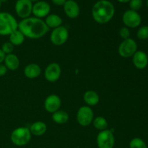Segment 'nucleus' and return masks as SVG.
<instances>
[{
	"label": "nucleus",
	"instance_id": "obj_1",
	"mask_svg": "<svg viewBox=\"0 0 148 148\" xmlns=\"http://www.w3.org/2000/svg\"><path fill=\"white\" fill-rule=\"evenodd\" d=\"M18 30L25 37L33 39L42 38L49 31L44 20L36 17L23 19L18 23Z\"/></svg>",
	"mask_w": 148,
	"mask_h": 148
},
{
	"label": "nucleus",
	"instance_id": "obj_2",
	"mask_svg": "<svg viewBox=\"0 0 148 148\" xmlns=\"http://www.w3.org/2000/svg\"><path fill=\"white\" fill-rule=\"evenodd\" d=\"M92 17L96 23L106 24L111 21L115 14V7L108 0H98L92 6Z\"/></svg>",
	"mask_w": 148,
	"mask_h": 148
},
{
	"label": "nucleus",
	"instance_id": "obj_3",
	"mask_svg": "<svg viewBox=\"0 0 148 148\" xmlns=\"http://www.w3.org/2000/svg\"><path fill=\"white\" fill-rule=\"evenodd\" d=\"M18 29V23L15 17L9 12H0V36H10Z\"/></svg>",
	"mask_w": 148,
	"mask_h": 148
},
{
	"label": "nucleus",
	"instance_id": "obj_4",
	"mask_svg": "<svg viewBox=\"0 0 148 148\" xmlns=\"http://www.w3.org/2000/svg\"><path fill=\"white\" fill-rule=\"evenodd\" d=\"M31 133L27 127H18L12 132L10 140L16 146L26 145L31 139Z\"/></svg>",
	"mask_w": 148,
	"mask_h": 148
},
{
	"label": "nucleus",
	"instance_id": "obj_5",
	"mask_svg": "<svg viewBox=\"0 0 148 148\" xmlns=\"http://www.w3.org/2000/svg\"><path fill=\"white\" fill-rule=\"evenodd\" d=\"M137 51V43L133 38H129L120 43L118 49L119 54L123 58H130Z\"/></svg>",
	"mask_w": 148,
	"mask_h": 148
},
{
	"label": "nucleus",
	"instance_id": "obj_6",
	"mask_svg": "<svg viewBox=\"0 0 148 148\" xmlns=\"http://www.w3.org/2000/svg\"><path fill=\"white\" fill-rule=\"evenodd\" d=\"M96 143L98 148H114L115 138L112 131L106 130L100 132L97 135Z\"/></svg>",
	"mask_w": 148,
	"mask_h": 148
},
{
	"label": "nucleus",
	"instance_id": "obj_7",
	"mask_svg": "<svg viewBox=\"0 0 148 148\" xmlns=\"http://www.w3.org/2000/svg\"><path fill=\"white\" fill-rule=\"evenodd\" d=\"M122 21L125 27L128 28H136L142 23V17L138 12L128 10L122 15Z\"/></svg>",
	"mask_w": 148,
	"mask_h": 148
},
{
	"label": "nucleus",
	"instance_id": "obj_8",
	"mask_svg": "<svg viewBox=\"0 0 148 148\" xmlns=\"http://www.w3.org/2000/svg\"><path fill=\"white\" fill-rule=\"evenodd\" d=\"M69 38V32L66 27L61 25L52 30L50 40L55 46H62L64 44Z\"/></svg>",
	"mask_w": 148,
	"mask_h": 148
},
{
	"label": "nucleus",
	"instance_id": "obj_9",
	"mask_svg": "<svg viewBox=\"0 0 148 148\" xmlns=\"http://www.w3.org/2000/svg\"><path fill=\"white\" fill-rule=\"evenodd\" d=\"M94 114L90 106H84L78 109L77 113V121L82 127H88L93 121Z\"/></svg>",
	"mask_w": 148,
	"mask_h": 148
},
{
	"label": "nucleus",
	"instance_id": "obj_10",
	"mask_svg": "<svg viewBox=\"0 0 148 148\" xmlns=\"http://www.w3.org/2000/svg\"><path fill=\"white\" fill-rule=\"evenodd\" d=\"M33 5L30 0H17L14 5L16 14L22 20L27 18L32 14Z\"/></svg>",
	"mask_w": 148,
	"mask_h": 148
},
{
	"label": "nucleus",
	"instance_id": "obj_11",
	"mask_svg": "<svg viewBox=\"0 0 148 148\" xmlns=\"http://www.w3.org/2000/svg\"><path fill=\"white\" fill-rule=\"evenodd\" d=\"M61 74H62V69L59 64L52 62L46 66L44 76L48 82H55L59 79Z\"/></svg>",
	"mask_w": 148,
	"mask_h": 148
},
{
	"label": "nucleus",
	"instance_id": "obj_12",
	"mask_svg": "<svg viewBox=\"0 0 148 148\" xmlns=\"http://www.w3.org/2000/svg\"><path fill=\"white\" fill-rule=\"evenodd\" d=\"M51 12V5L46 1H38L33 5L32 14L38 18L47 17Z\"/></svg>",
	"mask_w": 148,
	"mask_h": 148
},
{
	"label": "nucleus",
	"instance_id": "obj_13",
	"mask_svg": "<svg viewBox=\"0 0 148 148\" xmlns=\"http://www.w3.org/2000/svg\"><path fill=\"white\" fill-rule=\"evenodd\" d=\"M62 105V101L60 98L56 95H50L46 98L44 101V108L47 112L53 113L56 112L60 108Z\"/></svg>",
	"mask_w": 148,
	"mask_h": 148
},
{
	"label": "nucleus",
	"instance_id": "obj_14",
	"mask_svg": "<svg viewBox=\"0 0 148 148\" xmlns=\"http://www.w3.org/2000/svg\"><path fill=\"white\" fill-rule=\"evenodd\" d=\"M63 7L65 14L69 18L75 19L79 16L80 9L79 4L75 0H66Z\"/></svg>",
	"mask_w": 148,
	"mask_h": 148
},
{
	"label": "nucleus",
	"instance_id": "obj_15",
	"mask_svg": "<svg viewBox=\"0 0 148 148\" xmlns=\"http://www.w3.org/2000/svg\"><path fill=\"white\" fill-rule=\"evenodd\" d=\"M133 64L137 69H144L148 65V56L143 51H137L132 56Z\"/></svg>",
	"mask_w": 148,
	"mask_h": 148
},
{
	"label": "nucleus",
	"instance_id": "obj_16",
	"mask_svg": "<svg viewBox=\"0 0 148 148\" xmlns=\"http://www.w3.org/2000/svg\"><path fill=\"white\" fill-rule=\"evenodd\" d=\"M40 73H41V69L37 64H29L24 69L25 76L29 79H35L40 76Z\"/></svg>",
	"mask_w": 148,
	"mask_h": 148
},
{
	"label": "nucleus",
	"instance_id": "obj_17",
	"mask_svg": "<svg viewBox=\"0 0 148 148\" xmlns=\"http://www.w3.org/2000/svg\"><path fill=\"white\" fill-rule=\"evenodd\" d=\"M4 62L7 69H10L11 71L16 70L18 69L19 66H20V60H19L18 57L14 53L6 55Z\"/></svg>",
	"mask_w": 148,
	"mask_h": 148
},
{
	"label": "nucleus",
	"instance_id": "obj_18",
	"mask_svg": "<svg viewBox=\"0 0 148 148\" xmlns=\"http://www.w3.org/2000/svg\"><path fill=\"white\" fill-rule=\"evenodd\" d=\"M29 130L31 134L35 136H41L46 132L47 126L43 121H36L30 125Z\"/></svg>",
	"mask_w": 148,
	"mask_h": 148
},
{
	"label": "nucleus",
	"instance_id": "obj_19",
	"mask_svg": "<svg viewBox=\"0 0 148 148\" xmlns=\"http://www.w3.org/2000/svg\"><path fill=\"white\" fill-rule=\"evenodd\" d=\"M83 99L88 106H94L98 103L100 98L96 92L94 90H88L84 93Z\"/></svg>",
	"mask_w": 148,
	"mask_h": 148
},
{
	"label": "nucleus",
	"instance_id": "obj_20",
	"mask_svg": "<svg viewBox=\"0 0 148 148\" xmlns=\"http://www.w3.org/2000/svg\"><path fill=\"white\" fill-rule=\"evenodd\" d=\"M45 23L48 26L49 29L50 28H56L62 25V19L60 16L56 14H49L45 20Z\"/></svg>",
	"mask_w": 148,
	"mask_h": 148
},
{
	"label": "nucleus",
	"instance_id": "obj_21",
	"mask_svg": "<svg viewBox=\"0 0 148 148\" xmlns=\"http://www.w3.org/2000/svg\"><path fill=\"white\" fill-rule=\"evenodd\" d=\"M52 119L55 123L59 124H65L69 120V115L67 112L62 110H58L52 114Z\"/></svg>",
	"mask_w": 148,
	"mask_h": 148
},
{
	"label": "nucleus",
	"instance_id": "obj_22",
	"mask_svg": "<svg viewBox=\"0 0 148 148\" xmlns=\"http://www.w3.org/2000/svg\"><path fill=\"white\" fill-rule=\"evenodd\" d=\"M9 38H10V42L13 46H20L25 40L24 35L18 29L12 32L9 36Z\"/></svg>",
	"mask_w": 148,
	"mask_h": 148
},
{
	"label": "nucleus",
	"instance_id": "obj_23",
	"mask_svg": "<svg viewBox=\"0 0 148 148\" xmlns=\"http://www.w3.org/2000/svg\"><path fill=\"white\" fill-rule=\"evenodd\" d=\"M92 124H93L94 127L100 131L107 130L108 126L106 119L103 116H98L94 119L92 121Z\"/></svg>",
	"mask_w": 148,
	"mask_h": 148
},
{
	"label": "nucleus",
	"instance_id": "obj_24",
	"mask_svg": "<svg viewBox=\"0 0 148 148\" xmlns=\"http://www.w3.org/2000/svg\"><path fill=\"white\" fill-rule=\"evenodd\" d=\"M130 148H147V146L143 139L134 137L130 142Z\"/></svg>",
	"mask_w": 148,
	"mask_h": 148
},
{
	"label": "nucleus",
	"instance_id": "obj_25",
	"mask_svg": "<svg viewBox=\"0 0 148 148\" xmlns=\"http://www.w3.org/2000/svg\"><path fill=\"white\" fill-rule=\"evenodd\" d=\"M137 37L140 40H145L148 39V25H144L138 29L137 33Z\"/></svg>",
	"mask_w": 148,
	"mask_h": 148
},
{
	"label": "nucleus",
	"instance_id": "obj_26",
	"mask_svg": "<svg viewBox=\"0 0 148 148\" xmlns=\"http://www.w3.org/2000/svg\"><path fill=\"white\" fill-rule=\"evenodd\" d=\"M129 4L130 7V10L137 12L143 7V0H130Z\"/></svg>",
	"mask_w": 148,
	"mask_h": 148
},
{
	"label": "nucleus",
	"instance_id": "obj_27",
	"mask_svg": "<svg viewBox=\"0 0 148 148\" xmlns=\"http://www.w3.org/2000/svg\"><path fill=\"white\" fill-rule=\"evenodd\" d=\"M14 46H13L10 42H6L1 46V49L6 55L10 54V53H12L14 51Z\"/></svg>",
	"mask_w": 148,
	"mask_h": 148
},
{
	"label": "nucleus",
	"instance_id": "obj_28",
	"mask_svg": "<svg viewBox=\"0 0 148 148\" xmlns=\"http://www.w3.org/2000/svg\"><path fill=\"white\" fill-rule=\"evenodd\" d=\"M119 36L122 39L125 40V39L129 38H130V30L128 27H122L121 29L119 30Z\"/></svg>",
	"mask_w": 148,
	"mask_h": 148
},
{
	"label": "nucleus",
	"instance_id": "obj_29",
	"mask_svg": "<svg viewBox=\"0 0 148 148\" xmlns=\"http://www.w3.org/2000/svg\"><path fill=\"white\" fill-rule=\"evenodd\" d=\"M7 68L6 67V66L3 64H0V77H2L4 75H6V73L7 72Z\"/></svg>",
	"mask_w": 148,
	"mask_h": 148
},
{
	"label": "nucleus",
	"instance_id": "obj_30",
	"mask_svg": "<svg viewBox=\"0 0 148 148\" xmlns=\"http://www.w3.org/2000/svg\"><path fill=\"white\" fill-rule=\"evenodd\" d=\"M66 1V0H51L53 4H54L55 5L57 6H63Z\"/></svg>",
	"mask_w": 148,
	"mask_h": 148
},
{
	"label": "nucleus",
	"instance_id": "obj_31",
	"mask_svg": "<svg viewBox=\"0 0 148 148\" xmlns=\"http://www.w3.org/2000/svg\"><path fill=\"white\" fill-rule=\"evenodd\" d=\"M6 54L2 51L1 49H0V64L3 63L4 61V59H5Z\"/></svg>",
	"mask_w": 148,
	"mask_h": 148
},
{
	"label": "nucleus",
	"instance_id": "obj_32",
	"mask_svg": "<svg viewBox=\"0 0 148 148\" xmlns=\"http://www.w3.org/2000/svg\"><path fill=\"white\" fill-rule=\"evenodd\" d=\"M117 1H118L119 2H120V3H123V4H124V3L130 2V0H117Z\"/></svg>",
	"mask_w": 148,
	"mask_h": 148
},
{
	"label": "nucleus",
	"instance_id": "obj_33",
	"mask_svg": "<svg viewBox=\"0 0 148 148\" xmlns=\"http://www.w3.org/2000/svg\"><path fill=\"white\" fill-rule=\"evenodd\" d=\"M30 1H31L32 3H33V2H35V3H36V2H37V1H40V0H30Z\"/></svg>",
	"mask_w": 148,
	"mask_h": 148
},
{
	"label": "nucleus",
	"instance_id": "obj_34",
	"mask_svg": "<svg viewBox=\"0 0 148 148\" xmlns=\"http://www.w3.org/2000/svg\"><path fill=\"white\" fill-rule=\"evenodd\" d=\"M0 1H1V3H3V2H6V1H7V0H0Z\"/></svg>",
	"mask_w": 148,
	"mask_h": 148
},
{
	"label": "nucleus",
	"instance_id": "obj_35",
	"mask_svg": "<svg viewBox=\"0 0 148 148\" xmlns=\"http://www.w3.org/2000/svg\"><path fill=\"white\" fill-rule=\"evenodd\" d=\"M146 5H147V7H148V0H146Z\"/></svg>",
	"mask_w": 148,
	"mask_h": 148
},
{
	"label": "nucleus",
	"instance_id": "obj_36",
	"mask_svg": "<svg viewBox=\"0 0 148 148\" xmlns=\"http://www.w3.org/2000/svg\"><path fill=\"white\" fill-rule=\"evenodd\" d=\"M1 4H2V3H1V1H0V9H1Z\"/></svg>",
	"mask_w": 148,
	"mask_h": 148
}]
</instances>
